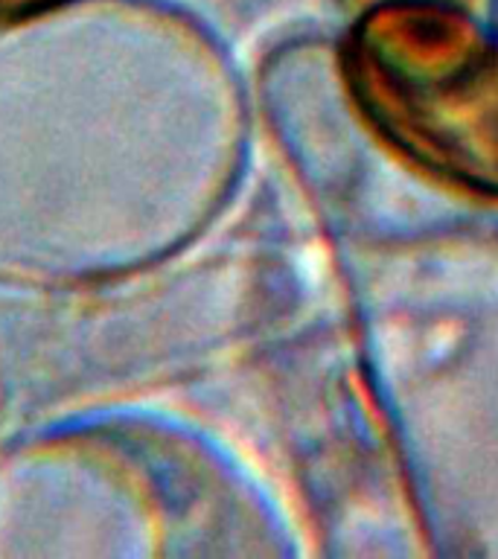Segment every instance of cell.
Here are the masks:
<instances>
[{"instance_id": "6da1fadb", "label": "cell", "mask_w": 498, "mask_h": 559, "mask_svg": "<svg viewBox=\"0 0 498 559\" xmlns=\"http://www.w3.org/2000/svg\"><path fill=\"white\" fill-rule=\"evenodd\" d=\"M56 0H0V15H17V12H33Z\"/></svg>"}]
</instances>
